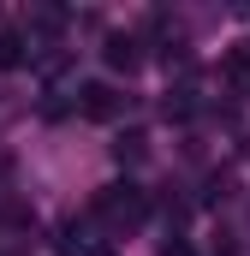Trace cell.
<instances>
[{"mask_svg":"<svg viewBox=\"0 0 250 256\" xmlns=\"http://www.w3.org/2000/svg\"><path fill=\"white\" fill-rule=\"evenodd\" d=\"M102 60L114 66V72H137V66H143V42L125 36V30H114V36L102 42Z\"/></svg>","mask_w":250,"mask_h":256,"instance_id":"3957f363","label":"cell"},{"mask_svg":"<svg viewBox=\"0 0 250 256\" xmlns=\"http://www.w3.org/2000/svg\"><path fill=\"white\" fill-rule=\"evenodd\" d=\"M78 114H84V120H120L125 96L114 84H84V90H78Z\"/></svg>","mask_w":250,"mask_h":256,"instance_id":"7a4b0ae2","label":"cell"},{"mask_svg":"<svg viewBox=\"0 0 250 256\" xmlns=\"http://www.w3.org/2000/svg\"><path fill=\"white\" fill-rule=\"evenodd\" d=\"M24 60H30V48H24V30L0 24V72H18Z\"/></svg>","mask_w":250,"mask_h":256,"instance_id":"5b68a950","label":"cell"},{"mask_svg":"<svg viewBox=\"0 0 250 256\" xmlns=\"http://www.w3.org/2000/svg\"><path fill=\"white\" fill-rule=\"evenodd\" d=\"M161 256H196V250H190L185 238H167V244H161Z\"/></svg>","mask_w":250,"mask_h":256,"instance_id":"8992f818","label":"cell"},{"mask_svg":"<svg viewBox=\"0 0 250 256\" xmlns=\"http://www.w3.org/2000/svg\"><path fill=\"white\" fill-rule=\"evenodd\" d=\"M90 214H96L108 232H137V226L149 220V196L137 191V185H102L96 202H90Z\"/></svg>","mask_w":250,"mask_h":256,"instance_id":"6da1fadb","label":"cell"},{"mask_svg":"<svg viewBox=\"0 0 250 256\" xmlns=\"http://www.w3.org/2000/svg\"><path fill=\"white\" fill-rule=\"evenodd\" d=\"M220 78L238 90V96H250V42H238V48H226V60H220Z\"/></svg>","mask_w":250,"mask_h":256,"instance_id":"277c9868","label":"cell"}]
</instances>
